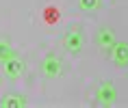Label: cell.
<instances>
[{
	"label": "cell",
	"instance_id": "cell-4",
	"mask_svg": "<svg viewBox=\"0 0 128 108\" xmlns=\"http://www.w3.org/2000/svg\"><path fill=\"white\" fill-rule=\"evenodd\" d=\"M4 76H7L9 80H15V78H20L22 74H24V61L22 58H18V56H11V58H7L4 61Z\"/></svg>",
	"mask_w": 128,
	"mask_h": 108
},
{
	"label": "cell",
	"instance_id": "cell-3",
	"mask_svg": "<svg viewBox=\"0 0 128 108\" xmlns=\"http://www.w3.org/2000/svg\"><path fill=\"white\" fill-rule=\"evenodd\" d=\"M96 43H98V46H100L106 54H111V50L117 46L115 33L111 30V28H100V30H98V35H96Z\"/></svg>",
	"mask_w": 128,
	"mask_h": 108
},
{
	"label": "cell",
	"instance_id": "cell-1",
	"mask_svg": "<svg viewBox=\"0 0 128 108\" xmlns=\"http://www.w3.org/2000/svg\"><path fill=\"white\" fill-rule=\"evenodd\" d=\"M82 46H85L82 33L78 28H70L68 33H65V37H63V48H65L70 54H78L82 50Z\"/></svg>",
	"mask_w": 128,
	"mask_h": 108
},
{
	"label": "cell",
	"instance_id": "cell-2",
	"mask_svg": "<svg viewBox=\"0 0 128 108\" xmlns=\"http://www.w3.org/2000/svg\"><path fill=\"white\" fill-rule=\"evenodd\" d=\"M41 71H44L46 78H59L61 71H63V63H61V58L56 54H48L44 58V63H41Z\"/></svg>",
	"mask_w": 128,
	"mask_h": 108
},
{
	"label": "cell",
	"instance_id": "cell-5",
	"mask_svg": "<svg viewBox=\"0 0 128 108\" xmlns=\"http://www.w3.org/2000/svg\"><path fill=\"white\" fill-rule=\"evenodd\" d=\"M96 97H98V102L100 104H113L115 100H117V91H115V87L111 84V82H104V84H100L98 87V91H96Z\"/></svg>",
	"mask_w": 128,
	"mask_h": 108
},
{
	"label": "cell",
	"instance_id": "cell-6",
	"mask_svg": "<svg viewBox=\"0 0 128 108\" xmlns=\"http://www.w3.org/2000/svg\"><path fill=\"white\" fill-rule=\"evenodd\" d=\"M111 58L117 67H126L128 65V43L126 41H117V46L111 50Z\"/></svg>",
	"mask_w": 128,
	"mask_h": 108
},
{
	"label": "cell",
	"instance_id": "cell-7",
	"mask_svg": "<svg viewBox=\"0 0 128 108\" xmlns=\"http://www.w3.org/2000/svg\"><path fill=\"white\" fill-rule=\"evenodd\" d=\"M0 106H7V108H15V106H26V100H24L22 95H15V93H11V95H7L4 100L0 102Z\"/></svg>",
	"mask_w": 128,
	"mask_h": 108
},
{
	"label": "cell",
	"instance_id": "cell-8",
	"mask_svg": "<svg viewBox=\"0 0 128 108\" xmlns=\"http://www.w3.org/2000/svg\"><path fill=\"white\" fill-rule=\"evenodd\" d=\"M13 48H11V43H9L7 39H0V61L4 63L7 61V58H11V56H13Z\"/></svg>",
	"mask_w": 128,
	"mask_h": 108
},
{
	"label": "cell",
	"instance_id": "cell-9",
	"mask_svg": "<svg viewBox=\"0 0 128 108\" xmlns=\"http://www.w3.org/2000/svg\"><path fill=\"white\" fill-rule=\"evenodd\" d=\"M76 2H78V7L82 11H96L100 7V0H76Z\"/></svg>",
	"mask_w": 128,
	"mask_h": 108
}]
</instances>
